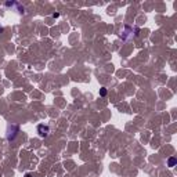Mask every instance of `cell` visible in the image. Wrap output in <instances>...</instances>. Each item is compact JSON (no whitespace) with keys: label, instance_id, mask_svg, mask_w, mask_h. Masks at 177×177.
I'll return each instance as SVG.
<instances>
[{"label":"cell","instance_id":"2","mask_svg":"<svg viewBox=\"0 0 177 177\" xmlns=\"http://www.w3.org/2000/svg\"><path fill=\"white\" fill-rule=\"evenodd\" d=\"M176 163H177L176 158H169V159H168V166H169V168H174Z\"/></svg>","mask_w":177,"mask_h":177},{"label":"cell","instance_id":"4","mask_svg":"<svg viewBox=\"0 0 177 177\" xmlns=\"http://www.w3.org/2000/svg\"><path fill=\"white\" fill-rule=\"evenodd\" d=\"M0 31H1V26H0Z\"/></svg>","mask_w":177,"mask_h":177},{"label":"cell","instance_id":"1","mask_svg":"<svg viewBox=\"0 0 177 177\" xmlns=\"http://www.w3.org/2000/svg\"><path fill=\"white\" fill-rule=\"evenodd\" d=\"M38 133L40 137H47L48 133H50V127L48 125H39L38 126Z\"/></svg>","mask_w":177,"mask_h":177},{"label":"cell","instance_id":"3","mask_svg":"<svg viewBox=\"0 0 177 177\" xmlns=\"http://www.w3.org/2000/svg\"><path fill=\"white\" fill-rule=\"evenodd\" d=\"M100 94H101V96H105V94H107V89H105V87H102V89L100 90Z\"/></svg>","mask_w":177,"mask_h":177}]
</instances>
